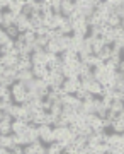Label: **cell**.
Masks as SVG:
<instances>
[{"mask_svg":"<svg viewBox=\"0 0 124 154\" xmlns=\"http://www.w3.org/2000/svg\"><path fill=\"white\" fill-rule=\"evenodd\" d=\"M46 81H48V84H49V88H51V89H59L61 86H63L65 75H63L59 70L49 69V74H48V77H46Z\"/></svg>","mask_w":124,"mask_h":154,"instance_id":"6da1fadb","label":"cell"},{"mask_svg":"<svg viewBox=\"0 0 124 154\" xmlns=\"http://www.w3.org/2000/svg\"><path fill=\"white\" fill-rule=\"evenodd\" d=\"M38 130H39V139H41L44 144H49V142H53L54 140L53 127L51 125H48V123H41V125H38Z\"/></svg>","mask_w":124,"mask_h":154,"instance_id":"7a4b0ae2","label":"cell"},{"mask_svg":"<svg viewBox=\"0 0 124 154\" xmlns=\"http://www.w3.org/2000/svg\"><path fill=\"white\" fill-rule=\"evenodd\" d=\"M78 88H80V77H65L63 86H61V89L65 93H70V94H75Z\"/></svg>","mask_w":124,"mask_h":154,"instance_id":"3957f363","label":"cell"},{"mask_svg":"<svg viewBox=\"0 0 124 154\" xmlns=\"http://www.w3.org/2000/svg\"><path fill=\"white\" fill-rule=\"evenodd\" d=\"M16 26L19 28V31L21 33H24V31H27V29H31V21H29V16H26V14H19L16 19Z\"/></svg>","mask_w":124,"mask_h":154,"instance_id":"277c9868","label":"cell"},{"mask_svg":"<svg viewBox=\"0 0 124 154\" xmlns=\"http://www.w3.org/2000/svg\"><path fill=\"white\" fill-rule=\"evenodd\" d=\"M33 74L38 79H46L49 74V67L44 63H36V65H33Z\"/></svg>","mask_w":124,"mask_h":154,"instance_id":"5b68a950","label":"cell"},{"mask_svg":"<svg viewBox=\"0 0 124 154\" xmlns=\"http://www.w3.org/2000/svg\"><path fill=\"white\" fill-rule=\"evenodd\" d=\"M73 12H75V0H61V14L68 17Z\"/></svg>","mask_w":124,"mask_h":154,"instance_id":"8992f818","label":"cell"},{"mask_svg":"<svg viewBox=\"0 0 124 154\" xmlns=\"http://www.w3.org/2000/svg\"><path fill=\"white\" fill-rule=\"evenodd\" d=\"M29 122H26L24 118H14L12 120V132L14 134H22L26 130V127Z\"/></svg>","mask_w":124,"mask_h":154,"instance_id":"52a82bcc","label":"cell"},{"mask_svg":"<svg viewBox=\"0 0 124 154\" xmlns=\"http://www.w3.org/2000/svg\"><path fill=\"white\" fill-rule=\"evenodd\" d=\"M59 55L63 58V63H73V62L80 60V58H78V53L73 51V50H65V51H61Z\"/></svg>","mask_w":124,"mask_h":154,"instance_id":"ba28073f","label":"cell"},{"mask_svg":"<svg viewBox=\"0 0 124 154\" xmlns=\"http://www.w3.org/2000/svg\"><path fill=\"white\" fill-rule=\"evenodd\" d=\"M17 16H19V14H14V12H10L9 9L4 11V22H2V28L5 29V28H9L10 24H16Z\"/></svg>","mask_w":124,"mask_h":154,"instance_id":"9c48e42d","label":"cell"},{"mask_svg":"<svg viewBox=\"0 0 124 154\" xmlns=\"http://www.w3.org/2000/svg\"><path fill=\"white\" fill-rule=\"evenodd\" d=\"M61 152H63V146L58 140H53V142L46 144V154H61Z\"/></svg>","mask_w":124,"mask_h":154,"instance_id":"30bf717a","label":"cell"},{"mask_svg":"<svg viewBox=\"0 0 124 154\" xmlns=\"http://www.w3.org/2000/svg\"><path fill=\"white\" fill-rule=\"evenodd\" d=\"M16 69H17V70L33 69V62H31V57H19V62H17Z\"/></svg>","mask_w":124,"mask_h":154,"instance_id":"8fae6325","label":"cell"},{"mask_svg":"<svg viewBox=\"0 0 124 154\" xmlns=\"http://www.w3.org/2000/svg\"><path fill=\"white\" fill-rule=\"evenodd\" d=\"M2 57V63L5 67H16L17 62H19V57L12 55V53H7V55H0Z\"/></svg>","mask_w":124,"mask_h":154,"instance_id":"7c38bea8","label":"cell"},{"mask_svg":"<svg viewBox=\"0 0 124 154\" xmlns=\"http://www.w3.org/2000/svg\"><path fill=\"white\" fill-rule=\"evenodd\" d=\"M34 79V74H33V69H26V70H17V81L21 82H27Z\"/></svg>","mask_w":124,"mask_h":154,"instance_id":"4fadbf2b","label":"cell"},{"mask_svg":"<svg viewBox=\"0 0 124 154\" xmlns=\"http://www.w3.org/2000/svg\"><path fill=\"white\" fill-rule=\"evenodd\" d=\"M0 146L10 149L12 146H14V137H12V134H0Z\"/></svg>","mask_w":124,"mask_h":154,"instance_id":"5bb4252c","label":"cell"},{"mask_svg":"<svg viewBox=\"0 0 124 154\" xmlns=\"http://www.w3.org/2000/svg\"><path fill=\"white\" fill-rule=\"evenodd\" d=\"M102 89H104V86L99 81H94V82L90 84V88H88V93H92L94 96H100L102 94Z\"/></svg>","mask_w":124,"mask_h":154,"instance_id":"9a60e30c","label":"cell"},{"mask_svg":"<svg viewBox=\"0 0 124 154\" xmlns=\"http://www.w3.org/2000/svg\"><path fill=\"white\" fill-rule=\"evenodd\" d=\"M111 130H112V132H117V134H123L124 132V122L121 120V118L112 120V123H111Z\"/></svg>","mask_w":124,"mask_h":154,"instance_id":"2e32d148","label":"cell"},{"mask_svg":"<svg viewBox=\"0 0 124 154\" xmlns=\"http://www.w3.org/2000/svg\"><path fill=\"white\" fill-rule=\"evenodd\" d=\"M46 51H49V53H61V48H59V45L56 39H49V43L46 45Z\"/></svg>","mask_w":124,"mask_h":154,"instance_id":"e0dca14e","label":"cell"},{"mask_svg":"<svg viewBox=\"0 0 124 154\" xmlns=\"http://www.w3.org/2000/svg\"><path fill=\"white\" fill-rule=\"evenodd\" d=\"M109 110L116 111V113H121V111L124 110V101L123 99H112V103H111V106H109Z\"/></svg>","mask_w":124,"mask_h":154,"instance_id":"ac0fdd59","label":"cell"},{"mask_svg":"<svg viewBox=\"0 0 124 154\" xmlns=\"http://www.w3.org/2000/svg\"><path fill=\"white\" fill-rule=\"evenodd\" d=\"M0 134H12V122L0 118Z\"/></svg>","mask_w":124,"mask_h":154,"instance_id":"d6986e66","label":"cell"},{"mask_svg":"<svg viewBox=\"0 0 124 154\" xmlns=\"http://www.w3.org/2000/svg\"><path fill=\"white\" fill-rule=\"evenodd\" d=\"M58 29H59V33H61V34H73V26H71L70 19H68L66 22H63Z\"/></svg>","mask_w":124,"mask_h":154,"instance_id":"ffe728a7","label":"cell"},{"mask_svg":"<svg viewBox=\"0 0 124 154\" xmlns=\"http://www.w3.org/2000/svg\"><path fill=\"white\" fill-rule=\"evenodd\" d=\"M97 55L100 57V58H102L104 62H107L109 58H111V45H104V46H102V50L99 51Z\"/></svg>","mask_w":124,"mask_h":154,"instance_id":"44dd1931","label":"cell"},{"mask_svg":"<svg viewBox=\"0 0 124 154\" xmlns=\"http://www.w3.org/2000/svg\"><path fill=\"white\" fill-rule=\"evenodd\" d=\"M22 36H24V41H26L27 45H33L34 41H36V33H34V31H31V29L24 31V33H22Z\"/></svg>","mask_w":124,"mask_h":154,"instance_id":"7402d4cb","label":"cell"},{"mask_svg":"<svg viewBox=\"0 0 124 154\" xmlns=\"http://www.w3.org/2000/svg\"><path fill=\"white\" fill-rule=\"evenodd\" d=\"M22 4L21 2H17V0H14V2H10L9 4V11L10 12H14V14H22Z\"/></svg>","mask_w":124,"mask_h":154,"instance_id":"603a6c76","label":"cell"},{"mask_svg":"<svg viewBox=\"0 0 124 154\" xmlns=\"http://www.w3.org/2000/svg\"><path fill=\"white\" fill-rule=\"evenodd\" d=\"M5 33L9 34V36H10L12 39H16L17 36H19V34H21V31H19V28H17L16 24H10V26H9V28H5Z\"/></svg>","mask_w":124,"mask_h":154,"instance_id":"cb8c5ba5","label":"cell"},{"mask_svg":"<svg viewBox=\"0 0 124 154\" xmlns=\"http://www.w3.org/2000/svg\"><path fill=\"white\" fill-rule=\"evenodd\" d=\"M102 46H104V41H102V38H95L94 41H92V51L97 55L99 51L102 50Z\"/></svg>","mask_w":124,"mask_h":154,"instance_id":"d4e9b609","label":"cell"},{"mask_svg":"<svg viewBox=\"0 0 124 154\" xmlns=\"http://www.w3.org/2000/svg\"><path fill=\"white\" fill-rule=\"evenodd\" d=\"M111 26V28H117L119 24H121V17H117L116 14H111V16L107 17V21H105Z\"/></svg>","mask_w":124,"mask_h":154,"instance_id":"484cf974","label":"cell"},{"mask_svg":"<svg viewBox=\"0 0 124 154\" xmlns=\"http://www.w3.org/2000/svg\"><path fill=\"white\" fill-rule=\"evenodd\" d=\"M49 43V38L44 34V36H36V45H39L41 48H46V45Z\"/></svg>","mask_w":124,"mask_h":154,"instance_id":"4316f807","label":"cell"},{"mask_svg":"<svg viewBox=\"0 0 124 154\" xmlns=\"http://www.w3.org/2000/svg\"><path fill=\"white\" fill-rule=\"evenodd\" d=\"M9 152L10 154H24V146H21V144H14V146L9 149Z\"/></svg>","mask_w":124,"mask_h":154,"instance_id":"83f0119b","label":"cell"},{"mask_svg":"<svg viewBox=\"0 0 124 154\" xmlns=\"http://www.w3.org/2000/svg\"><path fill=\"white\" fill-rule=\"evenodd\" d=\"M22 14H26V16H31V14H34L33 5H29V4H26V5L22 7Z\"/></svg>","mask_w":124,"mask_h":154,"instance_id":"f1b7e54d","label":"cell"},{"mask_svg":"<svg viewBox=\"0 0 124 154\" xmlns=\"http://www.w3.org/2000/svg\"><path fill=\"white\" fill-rule=\"evenodd\" d=\"M7 7H9V2L7 0H0V11H7Z\"/></svg>","mask_w":124,"mask_h":154,"instance_id":"f546056e","label":"cell"},{"mask_svg":"<svg viewBox=\"0 0 124 154\" xmlns=\"http://www.w3.org/2000/svg\"><path fill=\"white\" fill-rule=\"evenodd\" d=\"M117 72H123V74H124V57L121 58V62L117 63Z\"/></svg>","mask_w":124,"mask_h":154,"instance_id":"4dcf8cb0","label":"cell"},{"mask_svg":"<svg viewBox=\"0 0 124 154\" xmlns=\"http://www.w3.org/2000/svg\"><path fill=\"white\" fill-rule=\"evenodd\" d=\"M5 69H7V67L4 65V63H0V75H4V74H5Z\"/></svg>","mask_w":124,"mask_h":154,"instance_id":"1f68e13d","label":"cell"},{"mask_svg":"<svg viewBox=\"0 0 124 154\" xmlns=\"http://www.w3.org/2000/svg\"><path fill=\"white\" fill-rule=\"evenodd\" d=\"M2 22H4V11H0V28H2Z\"/></svg>","mask_w":124,"mask_h":154,"instance_id":"d6a6232c","label":"cell"},{"mask_svg":"<svg viewBox=\"0 0 124 154\" xmlns=\"http://www.w3.org/2000/svg\"><path fill=\"white\" fill-rule=\"evenodd\" d=\"M119 26H121V28L124 29V17H123V19H121V24H119Z\"/></svg>","mask_w":124,"mask_h":154,"instance_id":"836d02e7","label":"cell"},{"mask_svg":"<svg viewBox=\"0 0 124 154\" xmlns=\"http://www.w3.org/2000/svg\"><path fill=\"white\" fill-rule=\"evenodd\" d=\"M41 2H51V0H41Z\"/></svg>","mask_w":124,"mask_h":154,"instance_id":"e575fe53","label":"cell"},{"mask_svg":"<svg viewBox=\"0 0 124 154\" xmlns=\"http://www.w3.org/2000/svg\"><path fill=\"white\" fill-rule=\"evenodd\" d=\"M123 55H124V48H123Z\"/></svg>","mask_w":124,"mask_h":154,"instance_id":"d590c367","label":"cell"}]
</instances>
